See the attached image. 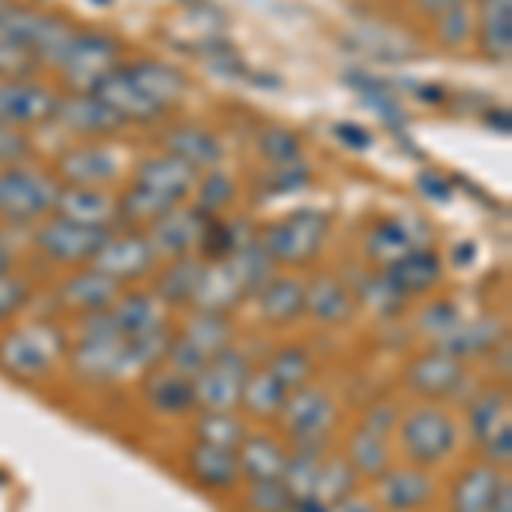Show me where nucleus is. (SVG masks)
Here are the masks:
<instances>
[{
	"label": "nucleus",
	"mask_w": 512,
	"mask_h": 512,
	"mask_svg": "<svg viewBox=\"0 0 512 512\" xmlns=\"http://www.w3.org/2000/svg\"><path fill=\"white\" fill-rule=\"evenodd\" d=\"M355 485H359V475L352 472V465L345 458H325L318 468V482H315V492L318 499H325L328 506H335V502L349 499L355 492Z\"/></svg>",
	"instance_id": "nucleus-41"
},
{
	"label": "nucleus",
	"mask_w": 512,
	"mask_h": 512,
	"mask_svg": "<svg viewBox=\"0 0 512 512\" xmlns=\"http://www.w3.org/2000/svg\"><path fill=\"white\" fill-rule=\"evenodd\" d=\"M229 267H233V274L239 277V284L246 287V294H256L263 284H267L270 277H274V260L267 256V250L260 246V239H246V243H239V250L229 256Z\"/></svg>",
	"instance_id": "nucleus-38"
},
{
	"label": "nucleus",
	"mask_w": 512,
	"mask_h": 512,
	"mask_svg": "<svg viewBox=\"0 0 512 512\" xmlns=\"http://www.w3.org/2000/svg\"><path fill=\"white\" fill-rule=\"evenodd\" d=\"M93 93L103 99L106 106H113V110L120 113L123 123L127 120H140V123H147V120H154V117H161V110L151 103L140 89L130 82V76L123 69H113L110 76H106L99 86L93 89Z\"/></svg>",
	"instance_id": "nucleus-27"
},
{
	"label": "nucleus",
	"mask_w": 512,
	"mask_h": 512,
	"mask_svg": "<svg viewBox=\"0 0 512 512\" xmlns=\"http://www.w3.org/2000/svg\"><path fill=\"white\" fill-rule=\"evenodd\" d=\"M509 424V393L506 390H485L468 403V431L478 444L489 441L499 427Z\"/></svg>",
	"instance_id": "nucleus-37"
},
{
	"label": "nucleus",
	"mask_w": 512,
	"mask_h": 512,
	"mask_svg": "<svg viewBox=\"0 0 512 512\" xmlns=\"http://www.w3.org/2000/svg\"><path fill=\"white\" fill-rule=\"evenodd\" d=\"M164 144H168L171 158H181L192 168H205V164H216L222 147L219 140L209 134V130H198V127H175L164 134Z\"/></svg>",
	"instance_id": "nucleus-35"
},
{
	"label": "nucleus",
	"mask_w": 512,
	"mask_h": 512,
	"mask_svg": "<svg viewBox=\"0 0 512 512\" xmlns=\"http://www.w3.org/2000/svg\"><path fill=\"white\" fill-rule=\"evenodd\" d=\"M110 318L117 325L120 335L134 338V335H144V332H154V328L168 325L164 321V304L158 301V294H144V291H127L120 294L117 301L110 304Z\"/></svg>",
	"instance_id": "nucleus-23"
},
{
	"label": "nucleus",
	"mask_w": 512,
	"mask_h": 512,
	"mask_svg": "<svg viewBox=\"0 0 512 512\" xmlns=\"http://www.w3.org/2000/svg\"><path fill=\"white\" fill-rule=\"evenodd\" d=\"M55 209L62 212V219L82 222V226L110 229V222L117 219V202H110L106 195H99L96 188H69V192H59Z\"/></svg>",
	"instance_id": "nucleus-34"
},
{
	"label": "nucleus",
	"mask_w": 512,
	"mask_h": 512,
	"mask_svg": "<svg viewBox=\"0 0 512 512\" xmlns=\"http://www.w3.org/2000/svg\"><path fill=\"white\" fill-rule=\"evenodd\" d=\"M396 431H400V444H403V454L410 458V465H420V468L448 461L451 454L458 451V441H461L458 420H454L451 410H444L441 403H420V407L400 417Z\"/></svg>",
	"instance_id": "nucleus-1"
},
{
	"label": "nucleus",
	"mask_w": 512,
	"mask_h": 512,
	"mask_svg": "<svg viewBox=\"0 0 512 512\" xmlns=\"http://www.w3.org/2000/svg\"><path fill=\"white\" fill-rule=\"evenodd\" d=\"M198 212L202 216H212V212H219L222 205H229V198H233V181L226 175H209L202 181V192H198Z\"/></svg>",
	"instance_id": "nucleus-49"
},
{
	"label": "nucleus",
	"mask_w": 512,
	"mask_h": 512,
	"mask_svg": "<svg viewBox=\"0 0 512 512\" xmlns=\"http://www.w3.org/2000/svg\"><path fill=\"white\" fill-rule=\"evenodd\" d=\"M154 260H158V253H154L151 239L140 233H127L106 239L103 250L93 256V267L103 270L106 277H113L117 284H130V280L151 274Z\"/></svg>",
	"instance_id": "nucleus-12"
},
{
	"label": "nucleus",
	"mask_w": 512,
	"mask_h": 512,
	"mask_svg": "<svg viewBox=\"0 0 512 512\" xmlns=\"http://www.w3.org/2000/svg\"><path fill=\"white\" fill-rule=\"evenodd\" d=\"M130 76V82L151 99L154 106L164 113L171 103H178L185 96V76L175 72L171 65H161V62H134L123 69Z\"/></svg>",
	"instance_id": "nucleus-28"
},
{
	"label": "nucleus",
	"mask_w": 512,
	"mask_h": 512,
	"mask_svg": "<svg viewBox=\"0 0 512 512\" xmlns=\"http://www.w3.org/2000/svg\"><path fill=\"white\" fill-rule=\"evenodd\" d=\"M120 294H123V284H117V280L106 277L103 270H96V267L79 270L76 277H69L59 287V301L69 311H76L79 318L96 315V311H106Z\"/></svg>",
	"instance_id": "nucleus-16"
},
{
	"label": "nucleus",
	"mask_w": 512,
	"mask_h": 512,
	"mask_svg": "<svg viewBox=\"0 0 512 512\" xmlns=\"http://www.w3.org/2000/svg\"><path fill=\"white\" fill-rule=\"evenodd\" d=\"M332 512H383L379 509V502L373 499H366V495H349V499H342V502H335Z\"/></svg>",
	"instance_id": "nucleus-55"
},
{
	"label": "nucleus",
	"mask_w": 512,
	"mask_h": 512,
	"mask_svg": "<svg viewBox=\"0 0 512 512\" xmlns=\"http://www.w3.org/2000/svg\"><path fill=\"white\" fill-rule=\"evenodd\" d=\"M304 315L318 325H345L355 315V297L338 277H318L304 284Z\"/></svg>",
	"instance_id": "nucleus-21"
},
{
	"label": "nucleus",
	"mask_w": 512,
	"mask_h": 512,
	"mask_svg": "<svg viewBox=\"0 0 512 512\" xmlns=\"http://www.w3.org/2000/svg\"><path fill=\"white\" fill-rule=\"evenodd\" d=\"M144 400L151 403L154 414L161 417H181L195 410V379L175 373L168 366H158L144 373Z\"/></svg>",
	"instance_id": "nucleus-17"
},
{
	"label": "nucleus",
	"mask_w": 512,
	"mask_h": 512,
	"mask_svg": "<svg viewBox=\"0 0 512 512\" xmlns=\"http://www.w3.org/2000/svg\"><path fill=\"white\" fill-rule=\"evenodd\" d=\"M478 35L492 62L506 65L512 59V0H482L478 4Z\"/></svg>",
	"instance_id": "nucleus-30"
},
{
	"label": "nucleus",
	"mask_w": 512,
	"mask_h": 512,
	"mask_svg": "<svg viewBox=\"0 0 512 512\" xmlns=\"http://www.w3.org/2000/svg\"><path fill=\"white\" fill-rule=\"evenodd\" d=\"M434 349L454 355V359H475V355L489 352L499 345V321L495 318H475V321H458L451 332L434 338Z\"/></svg>",
	"instance_id": "nucleus-29"
},
{
	"label": "nucleus",
	"mask_w": 512,
	"mask_h": 512,
	"mask_svg": "<svg viewBox=\"0 0 512 512\" xmlns=\"http://www.w3.org/2000/svg\"><path fill=\"white\" fill-rule=\"evenodd\" d=\"M267 369L287 386V390H301V386H308L311 373H315V359H311V352L301 349V345H287V349H280L274 359L267 362Z\"/></svg>",
	"instance_id": "nucleus-42"
},
{
	"label": "nucleus",
	"mask_w": 512,
	"mask_h": 512,
	"mask_svg": "<svg viewBox=\"0 0 512 512\" xmlns=\"http://www.w3.org/2000/svg\"><path fill=\"white\" fill-rule=\"evenodd\" d=\"M287 512H291V509H287Z\"/></svg>",
	"instance_id": "nucleus-59"
},
{
	"label": "nucleus",
	"mask_w": 512,
	"mask_h": 512,
	"mask_svg": "<svg viewBox=\"0 0 512 512\" xmlns=\"http://www.w3.org/2000/svg\"><path fill=\"white\" fill-rule=\"evenodd\" d=\"M205 355L195 349L192 342H185V338H171V349H168V355H164V366L168 369H175V373H181V376H188V379H195L198 373L205 369Z\"/></svg>",
	"instance_id": "nucleus-44"
},
{
	"label": "nucleus",
	"mask_w": 512,
	"mask_h": 512,
	"mask_svg": "<svg viewBox=\"0 0 512 512\" xmlns=\"http://www.w3.org/2000/svg\"><path fill=\"white\" fill-rule=\"evenodd\" d=\"M482 448H485V461H489L492 468H499V472H506L512 461V424L499 427L489 441H482Z\"/></svg>",
	"instance_id": "nucleus-54"
},
{
	"label": "nucleus",
	"mask_w": 512,
	"mask_h": 512,
	"mask_svg": "<svg viewBox=\"0 0 512 512\" xmlns=\"http://www.w3.org/2000/svg\"><path fill=\"white\" fill-rule=\"evenodd\" d=\"M31 154V140L21 127H4L0 123V164L14 168L18 161H24Z\"/></svg>",
	"instance_id": "nucleus-52"
},
{
	"label": "nucleus",
	"mask_w": 512,
	"mask_h": 512,
	"mask_svg": "<svg viewBox=\"0 0 512 512\" xmlns=\"http://www.w3.org/2000/svg\"><path fill=\"white\" fill-rule=\"evenodd\" d=\"M256 304L267 325H294L304 318V284L297 277H270L256 291Z\"/></svg>",
	"instance_id": "nucleus-22"
},
{
	"label": "nucleus",
	"mask_w": 512,
	"mask_h": 512,
	"mask_svg": "<svg viewBox=\"0 0 512 512\" xmlns=\"http://www.w3.org/2000/svg\"><path fill=\"white\" fill-rule=\"evenodd\" d=\"M420 7H424L427 14H441V11H448L451 4H458V0H417Z\"/></svg>",
	"instance_id": "nucleus-58"
},
{
	"label": "nucleus",
	"mask_w": 512,
	"mask_h": 512,
	"mask_svg": "<svg viewBox=\"0 0 512 512\" xmlns=\"http://www.w3.org/2000/svg\"><path fill=\"white\" fill-rule=\"evenodd\" d=\"M383 274L393 280V287L403 297H417V294L434 291V287L441 284L444 263H441V256L434 250H427V246H414V250L403 253L396 263H390Z\"/></svg>",
	"instance_id": "nucleus-19"
},
{
	"label": "nucleus",
	"mask_w": 512,
	"mask_h": 512,
	"mask_svg": "<svg viewBox=\"0 0 512 512\" xmlns=\"http://www.w3.org/2000/svg\"><path fill=\"white\" fill-rule=\"evenodd\" d=\"M250 373L253 369H250L246 352L229 345L226 352L212 355L202 373L195 376V403L205 410H236Z\"/></svg>",
	"instance_id": "nucleus-4"
},
{
	"label": "nucleus",
	"mask_w": 512,
	"mask_h": 512,
	"mask_svg": "<svg viewBox=\"0 0 512 512\" xmlns=\"http://www.w3.org/2000/svg\"><path fill=\"white\" fill-rule=\"evenodd\" d=\"M291 512H332V506L318 495H301V499H291Z\"/></svg>",
	"instance_id": "nucleus-57"
},
{
	"label": "nucleus",
	"mask_w": 512,
	"mask_h": 512,
	"mask_svg": "<svg viewBox=\"0 0 512 512\" xmlns=\"http://www.w3.org/2000/svg\"><path fill=\"white\" fill-rule=\"evenodd\" d=\"M38 59L28 52V48H21L18 41H11V38H0V76H11V79H21L24 72L31 69Z\"/></svg>",
	"instance_id": "nucleus-48"
},
{
	"label": "nucleus",
	"mask_w": 512,
	"mask_h": 512,
	"mask_svg": "<svg viewBox=\"0 0 512 512\" xmlns=\"http://www.w3.org/2000/svg\"><path fill=\"white\" fill-rule=\"evenodd\" d=\"M28 284L18 280L14 274H0V321H11L18 311L28 304Z\"/></svg>",
	"instance_id": "nucleus-47"
},
{
	"label": "nucleus",
	"mask_w": 512,
	"mask_h": 512,
	"mask_svg": "<svg viewBox=\"0 0 512 512\" xmlns=\"http://www.w3.org/2000/svg\"><path fill=\"white\" fill-rule=\"evenodd\" d=\"M62 127H69L79 137H106L123 127V117L113 106H106L96 93H76L69 99H59L55 110Z\"/></svg>",
	"instance_id": "nucleus-15"
},
{
	"label": "nucleus",
	"mask_w": 512,
	"mask_h": 512,
	"mask_svg": "<svg viewBox=\"0 0 512 512\" xmlns=\"http://www.w3.org/2000/svg\"><path fill=\"white\" fill-rule=\"evenodd\" d=\"M328 236V219L321 212H294V216L274 222V226L263 233L260 246L267 250V256L284 267H301L311 263L321 250Z\"/></svg>",
	"instance_id": "nucleus-3"
},
{
	"label": "nucleus",
	"mask_w": 512,
	"mask_h": 512,
	"mask_svg": "<svg viewBox=\"0 0 512 512\" xmlns=\"http://www.w3.org/2000/svg\"><path fill=\"white\" fill-rule=\"evenodd\" d=\"M465 379H468L465 359H454V355L441 352V349L417 355V359L407 366V386L424 403L448 400V396H454L461 386H465Z\"/></svg>",
	"instance_id": "nucleus-9"
},
{
	"label": "nucleus",
	"mask_w": 512,
	"mask_h": 512,
	"mask_svg": "<svg viewBox=\"0 0 512 512\" xmlns=\"http://www.w3.org/2000/svg\"><path fill=\"white\" fill-rule=\"evenodd\" d=\"M379 489V509L383 512H417L424 506H431L437 485L427 475V468L420 465H403V468H386L376 478Z\"/></svg>",
	"instance_id": "nucleus-11"
},
{
	"label": "nucleus",
	"mask_w": 512,
	"mask_h": 512,
	"mask_svg": "<svg viewBox=\"0 0 512 512\" xmlns=\"http://www.w3.org/2000/svg\"><path fill=\"white\" fill-rule=\"evenodd\" d=\"M195 168L185 164L181 158H171V154H158V158H147L137 168V188L151 192L154 198L168 205H178L181 198L195 188Z\"/></svg>",
	"instance_id": "nucleus-14"
},
{
	"label": "nucleus",
	"mask_w": 512,
	"mask_h": 512,
	"mask_svg": "<svg viewBox=\"0 0 512 512\" xmlns=\"http://www.w3.org/2000/svg\"><path fill=\"white\" fill-rule=\"evenodd\" d=\"M181 338L192 342L205 359H212V355L226 352L233 345V321L222 311H192L185 328H181Z\"/></svg>",
	"instance_id": "nucleus-32"
},
{
	"label": "nucleus",
	"mask_w": 512,
	"mask_h": 512,
	"mask_svg": "<svg viewBox=\"0 0 512 512\" xmlns=\"http://www.w3.org/2000/svg\"><path fill=\"white\" fill-rule=\"evenodd\" d=\"M188 472L209 492H229L243 478L239 475L236 448H219V444L205 441H195V448L188 451Z\"/></svg>",
	"instance_id": "nucleus-20"
},
{
	"label": "nucleus",
	"mask_w": 512,
	"mask_h": 512,
	"mask_svg": "<svg viewBox=\"0 0 512 512\" xmlns=\"http://www.w3.org/2000/svg\"><path fill=\"white\" fill-rule=\"evenodd\" d=\"M205 260L198 256H181V260H171V267L158 277V301L164 308H185V304L195 301L198 280H202Z\"/></svg>",
	"instance_id": "nucleus-33"
},
{
	"label": "nucleus",
	"mask_w": 512,
	"mask_h": 512,
	"mask_svg": "<svg viewBox=\"0 0 512 512\" xmlns=\"http://www.w3.org/2000/svg\"><path fill=\"white\" fill-rule=\"evenodd\" d=\"M499 482H502V472L492 468L489 461L465 468L451 485V512H489Z\"/></svg>",
	"instance_id": "nucleus-26"
},
{
	"label": "nucleus",
	"mask_w": 512,
	"mask_h": 512,
	"mask_svg": "<svg viewBox=\"0 0 512 512\" xmlns=\"http://www.w3.org/2000/svg\"><path fill=\"white\" fill-rule=\"evenodd\" d=\"M202 226L205 216L198 209H171L164 212L161 219H154L151 229V246L158 256H168V260H181V256H192L198 250V239H202Z\"/></svg>",
	"instance_id": "nucleus-13"
},
{
	"label": "nucleus",
	"mask_w": 512,
	"mask_h": 512,
	"mask_svg": "<svg viewBox=\"0 0 512 512\" xmlns=\"http://www.w3.org/2000/svg\"><path fill=\"white\" fill-rule=\"evenodd\" d=\"M65 359V332L59 325H24L0 338V369L14 379H41Z\"/></svg>",
	"instance_id": "nucleus-2"
},
{
	"label": "nucleus",
	"mask_w": 512,
	"mask_h": 512,
	"mask_svg": "<svg viewBox=\"0 0 512 512\" xmlns=\"http://www.w3.org/2000/svg\"><path fill=\"white\" fill-rule=\"evenodd\" d=\"M287 451L277 437L270 434H246L243 444L236 448L239 458V475L246 478L250 485L256 482H280L287 468Z\"/></svg>",
	"instance_id": "nucleus-18"
},
{
	"label": "nucleus",
	"mask_w": 512,
	"mask_h": 512,
	"mask_svg": "<svg viewBox=\"0 0 512 512\" xmlns=\"http://www.w3.org/2000/svg\"><path fill=\"white\" fill-rule=\"evenodd\" d=\"M441 41H448V45H465L468 38H472V14L458 4H451L448 11H441Z\"/></svg>",
	"instance_id": "nucleus-46"
},
{
	"label": "nucleus",
	"mask_w": 512,
	"mask_h": 512,
	"mask_svg": "<svg viewBox=\"0 0 512 512\" xmlns=\"http://www.w3.org/2000/svg\"><path fill=\"white\" fill-rule=\"evenodd\" d=\"M489 512H512V482H509L506 475H502L499 489H495V495H492Z\"/></svg>",
	"instance_id": "nucleus-56"
},
{
	"label": "nucleus",
	"mask_w": 512,
	"mask_h": 512,
	"mask_svg": "<svg viewBox=\"0 0 512 512\" xmlns=\"http://www.w3.org/2000/svg\"><path fill=\"white\" fill-rule=\"evenodd\" d=\"M246 434L250 431H246V424L233 414V410H205L195 424L198 441L219 444V448H239Z\"/></svg>",
	"instance_id": "nucleus-40"
},
{
	"label": "nucleus",
	"mask_w": 512,
	"mask_h": 512,
	"mask_svg": "<svg viewBox=\"0 0 512 512\" xmlns=\"http://www.w3.org/2000/svg\"><path fill=\"white\" fill-rule=\"evenodd\" d=\"M59 185L45 171L31 168H4L0 171V216L4 219H38L55 209Z\"/></svg>",
	"instance_id": "nucleus-5"
},
{
	"label": "nucleus",
	"mask_w": 512,
	"mask_h": 512,
	"mask_svg": "<svg viewBox=\"0 0 512 512\" xmlns=\"http://www.w3.org/2000/svg\"><path fill=\"white\" fill-rule=\"evenodd\" d=\"M458 321L461 318H458V311H454L451 301H437V304H431V308L420 311V328H424L427 335H434V338H441L444 332H451Z\"/></svg>",
	"instance_id": "nucleus-51"
},
{
	"label": "nucleus",
	"mask_w": 512,
	"mask_h": 512,
	"mask_svg": "<svg viewBox=\"0 0 512 512\" xmlns=\"http://www.w3.org/2000/svg\"><path fill=\"white\" fill-rule=\"evenodd\" d=\"M287 396H291V390L263 366L260 373H250V379H246L243 396H239V407H243L246 414H253L256 420H277L287 403Z\"/></svg>",
	"instance_id": "nucleus-31"
},
{
	"label": "nucleus",
	"mask_w": 512,
	"mask_h": 512,
	"mask_svg": "<svg viewBox=\"0 0 512 512\" xmlns=\"http://www.w3.org/2000/svg\"><path fill=\"white\" fill-rule=\"evenodd\" d=\"M335 400L318 386H301V390H291L284 410H280V420H284V431L294 437V441H328L335 427Z\"/></svg>",
	"instance_id": "nucleus-8"
},
{
	"label": "nucleus",
	"mask_w": 512,
	"mask_h": 512,
	"mask_svg": "<svg viewBox=\"0 0 512 512\" xmlns=\"http://www.w3.org/2000/svg\"><path fill=\"white\" fill-rule=\"evenodd\" d=\"M110 239V229L82 226L72 219H52L38 229V250L55 263H89Z\"/></svg>",
	"instance_id": "nucleus-7"
},
{
	"label": "nucleus",
	"mask_w": 512,
	"mask_h": 512,
	"mask_svg": "<svg viewBox=\"0 0 512 512\" xmlns=\"http://www.w3.org/2000/svg\"><path fill=\"white\" fill-rule=\"evenodd\" d=\"M243 297H246V287L239 284V277L233 274V267H229L226 260L205 263L192 308L195 311H222V315H229Z\"/></svg>",
	"instance_id": "nucleus-25"
},
{
	"label": "nucleus",
	"mask_w": 512,
	"mask_h": 512,
	"mask_svg": "<svg viewBox=\"0 0 512 512\" xmlns=\"http://www.w3.org/2000/svg\"><path fill=\"white\" fill-rule=\"evenodd\" d=\"M260 147H263V154L267 158H274L280 164H287V161H294L297 154H301V144H297V137L291 134V130H267V134L260 137Z\"/></svg>",
	"instance_id": "nucleus-50"
},
{
	"label": "nucleus",
	"mask_w": 512,
	"mask_h": 512,
	"mask_svg": "<svg viewBox=\"0 0 512 512\" xmlns=\"http://www.w3.org/2000/svg\"><path fill=\"white\" fill-rule=\"evenodd\" d=\"M417 243V236L410 233V229H403L400 222H379V226L373 229V236H369V243H366V250L369 256L379 263V267H390V263L400 260L403 253H410Z\"/></svg>",
	"instance_id": "nucleus-39"
},
{
	"label": "nucleus",
	"mask_w": 512,
	"mask_h": 512,
	"mask_svg": "<svg viewBox=\"0 0 512 512\" xmlns=\"http://www.w3.org/2000/svg\"><path fill=\"white\" fill-rule=\"evenodd\" d=\"M59 110V96L52 89L28 79H0V123L4 127H31L45 123Z\"/></svg>",
	"instance_id": "nucleus-10"
},
{
	"label": "nucleus",
	"mask_w": 512,
	"mask_h": 512,
	"mask_svg": "<svg viewBox=\"0 0 512 512\" xmlns=\"http://www.w3.org/2000/svg\"><path fill=\"white\" fill-rule=\"evenodd\" d=\"M396 424H400V414H396V407L390 400L376 403V407H369L366 414H362V431L379 434V437H390L396 431Z\"/></svg>",
	"instance_id": "nucleus-53"
},
{
	"label": "nucleus",
	"mask_w": 512,
	"mask_h": 512,
	"mask_svg": "<svg viewBox=\"0 0 512 512\" xmlns=\"http://www.w3.org/2000/svg\"><path fill=\"white\" fill-rule=\"evenodd\" d=\"M250 512H287L291 509V492L284 482H256L246 499Z\"/></svg>",
	"instance_id": "nucleus-45"
},
{
	"label": "nucleus",
	"mask_w": 512,
	"mask_h": 512,
	"mask_svg": "<svg viewBox=\"0 0 512 512\" xmlns=\"http://www.w3.org/2000/svg\"><path fill=\"white\" fill-rule=\"evenodd\" d=\"M359 297H362V304H366V311H373L376 318H396L403 311V304L410 301V297H403L396 291L393 280L386 274L369 277L366 284L359 287Z\"/></svg>",
	"instance_id": "nucleus-43"
},
{
	"label": "nucleus",
	"mask_w": 512,
	"mask_h": 512,
	"mask_svg": "<svg viewBox=\"0 0 512 512\" xmlns=\"http://www.w3.org/2000/svg\"><path fill=\"white\" fill-rule=\"evenodd\" d=\"M120 171V158L106 147H76V151L62 154L59 175L72 188H96L110 181Z\"/></svg>",
	"instance_id": "nucleus-24"
},
{
	"label": "nucleus",
	"mask_w": 512,
	"mask_h": 512,
	"mask_svg": "<svg viewBox=\"0 0 512 512\" xmlns=\"http://www.w3.org/2000/svg\"><path fill=\"white\" fill-rule=\"evenodd\" d=\"M345 461L359 478H379L390 468V437H379L369 431H355L349 448H345Z\"/></svg>",
	"instance_id": "nucleus-36"
},
{
	"label": "nucleus",
	"mask_w": 512,
	"mask_h": 512,
	"mask_svg": "<svg viewBox=\"0 0 512 512\" xmlns=\"http://www.w3.org/2000/svg\"><path fill=\"white\" fill-rule=\"evenodd\" d=\"M59 69L65 72V79L79 89V93H93V89L117 69V45L103 35H76L65 41L62 55H59Z\"/></svg>",
	"instance_id": "nucleus-6"
}]
</instances>
